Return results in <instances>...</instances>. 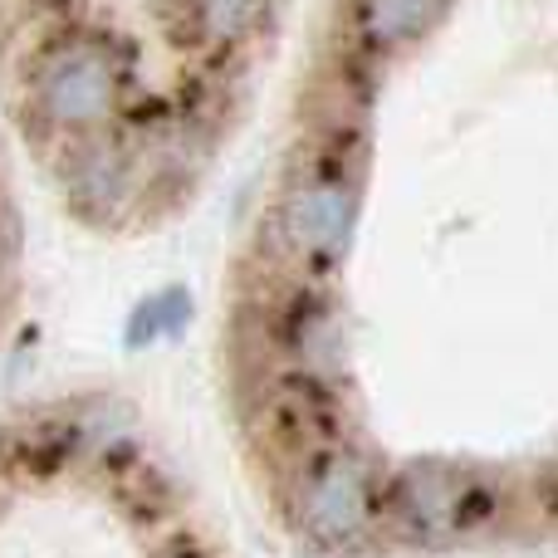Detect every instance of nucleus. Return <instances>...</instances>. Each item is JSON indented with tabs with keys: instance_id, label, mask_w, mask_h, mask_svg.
I'll return each instance as SVG.
<instances>
[{
	"instance_id": "obj_1",
	"label": "nucleus",
	"mask_w": 558,
	"mask_h": 558,
	"mask_svg": "<svg viewBox=\"0 0 558 558\" xmlns=\"http://www.w3.org/2000/svg\"><path fill=\"white\" fill-rule=\"evenodd\" d=\"M216 294L251 495L318 558L558 544V0H318Z\"/></svg>"
}]
</instances>
